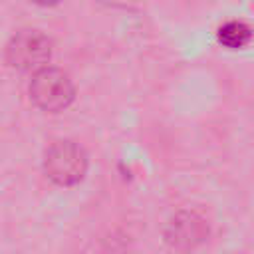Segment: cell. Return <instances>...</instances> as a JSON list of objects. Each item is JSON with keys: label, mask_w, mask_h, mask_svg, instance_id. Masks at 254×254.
Instances as JSON below:
<instances>
[{"label": "cell", "mask_w": 254, "mask_h": 254, "mask_svg": "<svg viewBox=\"0 0 254 254\" xmlns=\"http://www.w3.org/2000/svg\"><path fill=\"white\" fill-rule=\"evenodd\" d=\"M50 60V42L40 32H20L8 46V62L22 71H38Z\"/></svg>", "instance_id": "3957f363"}, {"label": "cell", "mask_w": 254, "mask_h": 254, "mask_svg": "<svg viewBox=\"0 0 254 254\" xmlns=\"http://www.w3.org/2000/svg\"><path fill=\"white\" fill-rule=\"evenodd\" d=\"M87 169V157L83 149L71 141H56L48 147L44 157L46 175L62 187L79 183Z\"/></svg>", "instance_id": "6da1fadb"}, {"label": "cell", "mask_w": 254, "mask_h": 254, "mask_svg": "<svg viewBox=\"0 0 254 254\" xmlns=\"http://www.w3.org/2000/svg\"><path fill=\"white\" fill-rule=\"evenodd\" d=\"M206 220L192 210H181L175 214L167 228V240L175 248H194L206 238Z\"/></svg>", "instance_id": "277c9868"}, {"label": "cell", "mask_w": 254, "mask_h": 254, "mask_svg": "<svg viewBox=\"0 0 254 254\" xmlns=\"http://www.w3.org/2000/svg\"><path fill=\"white\" fill-rule=\"evenodd\" d=\"M250 40H252V30L244 22L232 20V22H226L224 26L218 28V42L228 50L244 48Z\"/></svg>", "instance_id": "5b68a950"}, {"label": "cell", "mask_w": 254, "mask_h": 254, "mask_svg": "<svg viewBox=\"0 0 254 254\" xmlns=\"http://www.w3.org/2000/svg\"><path fill=\"white\" fill-rule=\"evenodd\" d=\"M30 97L44 111H62L73 99V85L62 69L44 65L34 71Z\"/></svg>", "instance_id": "7a4b0ae2"}]
</instances>
